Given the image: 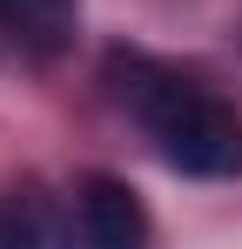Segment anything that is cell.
Here are the masks:
<instances>
[{"mask_svg":"<svg viewBox=\"0 0 242 249\" xmlns=\"http://www.w3.org/2000/svg\"><path fill=\"white\" fill-rule=\"evenodd\" d=\"M27 236H34V229H27L20 215H0V243H27Z\"/></svg>","mask_w":242,"mask_h":249,"instance_id":"277c9868","label":"cell"},{"mask_svg":"<svg viewBox=\"0 0 242 249\" xmlns=\"http://www.w3.org/2000/svg\"><path fill=\"white\" fill-rule=\"evenodd\" d=\"M108 74L121 81V101L135 108V122L148 128V142L161 148L168 168L202 175V182H236L242 175V115L222 94L182 81L155 61H135V54H115Z\"/></svg>","mask_w":242,"mask_h":249,"instance_id":"6da1fadb","label":"cell"},{"mask_svg":"<svg viewBox=\"0 0 242 249\" xmlns=\"http://www.w3.org/2000/svg\"><path fill=\"white\" fill-rule=\"evenodd\" d=\"M74 20H81V0H0V41L27 47V54L68 47Z\"/></svg>","mask_w":242,"mask_h":249,"instance_id":"3957f363","label":"cell"},{"mask_svg":"<svg viewBox=\"0 0 242 249\" xmlns=\"http://www.w3.org/2000/svg\"><path fill=\"white\" fill-rule=\"evenodd\" d=\"M81 236L101 249H135L148 243V209L121 175H87L81 182Z\"/></svg>","mask_w":242,"mask_h":249,"instance_id":"7a4b0ae2","label":"cell"}]
</instances>
